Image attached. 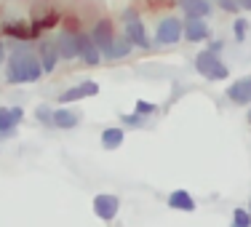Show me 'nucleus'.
<instances>
[{
    "instance_id": "obj_1",
    "label": "nucleus",
    "mask_w": 251,
    "mask_h": 227,
    "mask_svg": "<svg viewBox=\"0 0 251 227\" xmlns=\"http://www.w3.org/2000/svg\"><path fill=\"white\" fill-rule=\"evenodd\" d=\"M43 77V64H40L38 51L19 46L5 59V83L8 86H22V83H38Z\"/></svg>"
},
{
    "instance_id": "obj_2",
    "label": "nucleus",
    "mask_w": 251,
    "mask_h": 227,
    "mask_svg": "<svg viewBox=\"0 0 251 227\" xmlns=\"http://www.w3.org/2000/svg\"><path fill=\"white\" fill-rule=\"evenodd\" d=\"M121 19H123V32H126V38L134 43V49H142V51H147L152 46V40H150V35H147V27H145V22L139 19V14H136V8H126L123 14H121Z\"/></svg>"
},
{
    "instance_id": "obj_3",
    "label": "nucleus",
    "mask_w": 251,
    "mask_h": 227,
    "mask_svg": "<svg viewBox=\"0 0 251 227\" xmlns=\"http://www.w3.org/2000/svg\"><path fill=\"white\" fill-rule=\"evenodd\" d=\"M195 70H198V75L206 77V80H225V77L230 75V70H227V64L222 62V56L208 51V49L195 56Z\"/></svg>"
},
{
    "instance_id": "obj_4",
    "label": "nucleus",
    "mask_w": 251,
    "mask_h": 227,
    "mask_svg": "<svg viewBox=\"0 0 251 227\" xmlns=\"http://www.w3.org/2000/svg\"><path fill=\"white\" fill-rule=\"evenodd\" d=\"M184 38V22L179 16H163L155 27V43L158 46H176Z\"/></svg>"
},
{
    "instance_id": "obj_5",
    "label": "nucleus",
    "mask_w": 251,
    "mask_h": 227,
    "mask_svg": "<svg viewBox=\"0 0 251 227\" xmlns=\"http://www.w3.org/2000/svg\"><path fill=\"white\" fill-rule=\"evenodd\" d=\"M88 35H91L94 46L99 49L101 56L110 59V53H112V43H115V38H118V32H115V27H112V22L107 19V16H104V19H97Z\"/></svg>"
},
{
    "instance_id": "obj_6",
    "label": "nucleus",
    "mask_w": 251,
    "mask_h": 227,
    "mask_svg": "<svg viewBox=\"0 0 251 227\" xmlns=\"http://www.w3.org/2000/svg\"><path fill=\"white\" fill-rule=\"evenodd\" d=\"M118 211H121V198L112 193H99L97 198H94V214L101 219V222H112V219L118 217Z\"/></svg>"
},
{
    "instance_id": "obj_7",
    "label": "nucleus",
    "mask_w": 251,
    "mask_h": 227,
    "mask_svg": "<svg viewBox=\"0 0 251 227\" xmlns=\"http://www.w3.org/2000/svg\"><path fill=\"white\" fill-rule=\"evenodd\" d=\"M75 40H77V59H83L88 67H97V64H101V53H99L97 46H94L91 35L83 32V29H77Z\"/></svg>"
},
{
    "instance_id": "obj_8",
    "label": "nucleus",
    "mask_w": 251,
    "mask_h": 227,
    "mask_svg": "<svg viewBox=\"0 0 251 227\" xmlns=\"http://www.w3.org/2000/svg\"><path fill=\"white\" fill-rule=\"evenodd\" d=\"M53 46H56L59 59H64V62H73V59H77V40H75V29H62V32L56 35V40H53Z\"/></svg>"
},
{
    "instance_id": "obj_9",
    "label": "nucleus",
    "mask_w": 251,
    "mask_h": 227,
    "mask_svg": "<svg viewBox=\"0 0 251 227\" xmlns=\"http://www.w3.org/2000/svg\"><path fill=\"white\" fill-rule=\"evenodd\" d=\"M3 32L8 35V38H14V40H35L38 35H35V29H32V22H25V19H5L3 22Z\"/></svg>"
},
{
    "instance_id": "obj_10",
    "label": "nucleus",
    "mask_w": 251,
    "mask_h": 227,
    "mask_svg": "<svg viewBox=\"0 0 251 227\" xmlns=\"http://www.w3.org/2000/svg\"><path fill=\"white\" fill-rule=\"evenodd\" d=\"M97 94H99V86L94 80H86V83H80V86H73V88H67V91H62L59 94V101H62V104H70V101H80L86 97H97Z\"/></svg>"
},
{
    "instance_id": "obj_11",
    "label": "nucleus",
    "mask_w": 251,
    "mask_h": 227,
    "mask_svg": "<svg viewBox=\"0 0 251 227\" xmlns=\"http://www.w3.org/2000/svg\"><path fill=\"white\" fill-rule=\"evenodd\" d=\"M25 110L22 107H0V136H11L14 128L22 123Z\"/></svg>"
},
{
    "instance_id": "obj_12",
    "label": "nucleus",
    "mask_w": 251,
    "mask_h": 227,
    "mask_svg": "<svg viewBox=\"0 0 251 227\" xmlns=\"http://www.w3.org/2000/svg\"><path fill=\"white\" fill-rule=\"evenodd\" d=\"M208 38H211V27L206 25V19L184 22V40H190V43H206Z\"/></svg>"
},
{
    "instance_id": "obj_13",
    "label": "nucleus",
    "mask_w": 251,
    "mask_h": 227,
    "mask_svg": "<svg viewBox=\"0 0 251 227\" xmlns=\"http://www.w3.org/2000/svg\"><path fill=\"white\" fill-rule=\"evenodd\" d=\"M182 14H187V19H208L211 16V0H176Z\"/></svg>"
},
{
    "instance_id": "obj_14",
    "label": "nucleus",
    "mask_w": 251,
    "mask_h": 227,
    "mask_svg": "<svg viewBox=\"0 0 251 227\" xmlns=\"http://www.w3.org/2000/svg\"><path fill=\"white\" fill-rule=\"evenodd\" d=\"M227 99L232 104H251V83L249 77H241L232 86H227Z\"/></svg>"
},
{
    "instance_id": "obj_15",
    "label": "nucleus",
    "mask_w": 251,
    "mask_h": 227,
    "mask_svg": "<svg viewBox=\"0 0 251 227\" xmlns=\"http://www.w3.org/2000/svg\"><path fill=\"white\" fill-rule=\"evenodd\" d=\"M38 56H40V64H43V73H53V70H56L59 53H56V46H53L51 40H40Z\"/></svg>"
},
{
    "instance_id": "obj_16",
    "label": "nucleus",
    "mask_w": 251,
    "mask_h": 227,
    "mask_svg": "<svg viewBox=\"0 0 251 227\" xmlns=\"http://www.w3.org/2000/svg\"><path fill=\"white\" fill-rule=\"evenodd\" d=\"M169 206L174 208V211H190V214L198 208L195 206V198L187 193V190H174V193L169 195Z\"/></svg>"
},
{
    "instance_id": "obj_17",
    "label": "nucleus",
    "mask_w": 251,
    "mask_h": 227,
    "mask_svg": "<svg viewBox=\"0 0 251 227\" xmlns=\"http://www.w3.org/2000/svg\"><path fill=\"white\" fill-rule=\"evenodd\" d=\"M77 123H80V118H77V112L73 110H53V128H64V131H70V128H75Z\"/></svg>"
},
{
    "instance_id": "obj_18",
    "label": "nucleus",
    "mask_w": 251,
    "mask_h": 227,
    "mask_svg": "<svg viewBox=\"0 0 251 227\" xmlns=\"http://www.w3.org/2000/svg\"><path fill=\"white\" fill-rule=\"evenodd\" d=\"M123 142H126L123 128H104L101 131V147H104V150H118Z\"/></svg>"
},
{
    "instance_id": "obj_19",
    "label": "nucleus",
    "mask_w": 251,
    "mask_h": 227,
    "mask_svg": "<svg viewBox=\"0 0 251 227\" xmlns=\"http://www.w3.org/2000/svg\"><path fill=\"white\" fill-rule=\"evenodd\" d=\"M131 49H134V43H131V40L126 38V32H123V35H118L115 43H112V53H110V59H126V56L131 53Z\"/></svg>"
},
{
    "instance_id": "obj_20",
    "label": "nucleus",
    "mask_w": 251,
    "mask_h": 227,
    "mask_svg": "<svg viewBox=\"0 0 251 227\" xmlns=\"http://www.w3.org/2000/svg\"><path fill=\"white\" fill-rule=\"evenodd\" d=\"M35 118H38L43 126H49V128H53V110H49L46 104H40L38 110H35Z\"/></svg>"
},
{
    "instance_id": "obj_21",
    "label": "nucleus",
    "mask_w": 251,
    "mask_h": 227,
    "mask_svg": "<svg viewBox=\"0 0 251 227\" xmlns=\"http://www.w3.org/2000/svg\"><path fill=\"white\" fill-rule=\"evenodd\" d=\"M232 225L235 227H251V214L246 208H235V211H232Z\"/></svg>"
},
{
    "instance_id": "obj_22",
    "label": "nucleus",
    "mask_w": 251,
    "mask_h": 227,
    "mask_svg": "<svg viewBox=\"0 0 251 227\" xmlns=\"http://www.w3.org/2000/svg\"><path fill=\"white\" fill-rule=\"evenodd\" d=\"M246 32H249V22H246V19H235V25H232L235 43H243V40H246Z\"/></svg>"
},
{
    "instance_id": "obj_23",
    "label": "nucleus",
    "mask_w": 251,
    "mask_h": 227,
    "mask_svg": "<svg viewBox=\"0 0 251 227\" xmlns=\"http://www.w3.org/2000/svg\"><path fill=\"white\" fill-rule=\"evenodd\" d=\"M155 110H158V107L150 104V101H145V99H139V101H136V115H142V118H145V115H152Z\"/></svg>"
},
{
    "instance_id": "obj_24",
    "label": "nucleus",
    "mask_w": 251,
    "mask_h": 227,
    "mask_svg": "<svg viewBox=\"0 0 251 227\" xmlns=\"http://www.w3.org/2000/svg\"><path fill=\"white\" fill-rule=\"evenodd\" d=\"M219 3V8L227 11V14H238L241 11V5H238V0H217Z\"/></svg>"
},
{
    "instance_id": "obj_25",
    "label": "nucleus",
    "mask_w": 251,
    "mask_h": 227,
    "mask_svg": "<svg viewBox=\"0 0 251 227\" xmlns=\"http://www.w3.org/2000/svg\"><path fill=\"white\" fill-rule=\"evenodd\" d=\"M123 121H126V126H131V128H142L145 126V121H142V115H123Z\"/></svg>"
},
{
    "instance_id": "obj_26",
    "label": "nucleus",
    "mask_w": 251,
    "mask_h": 227,
    "mask_svg": "<svg viewBox=\"0 0 251 227\" xmlns=\"http://www.w3.org/2000/svg\"><path fill=\"white\" fill-rule=\"evenodd\" d=\"M222 49H225V43H222V40H214V43H208V51H214V53H219Z\"/></svg>"
},
{
    "instance_id": "obj_27",
    "label": "nucleus",
    "mask_w": 251,
    "mask_h": 227,
    "mask_svg": "<svg viewBox=\"0 0 251 227\" xmlns=\"http://www.w3.org/2000/svg\"><path fill=\"white\" fill-rule=\"evenodd\" d=\"M238 5H241L243 11H251V0H238Z\"/></svg>"
},
{
    "instance_id": "obj_28",
    "label": "nucleus",
    "mask_w": 251,
    "mask_h": 227,
    "mask_svg": "<svg viewBox=\"0 0 251 227\" xmlns=\"http://www.w3.org/2000/svg\"><path fill=\"white\" fill-rule=\"evenodd\" d=\"M5 59H8V56H5V46H3V43H0V64H3V62H5Z\"/></svg>"
},
{
    "instance_id": "obj_29",
    "label": "nucleus",
    "mask_w": 251,
    "mask_h": 227,
    "mask_svg": "<svg viewBox=\"0 0 251 227\" xmlns=\"http://www.w3.org/2000/svg\"><path fill=\"white\" fill-rule=\"evenodd\" d=\"M249 214H251V201H249Z\"/></svg>"
},
{
    "instance_id": "obj_30",
    "label": "nucleus",
    "mask_w": 251,
    "mask_h": 227,
    "mask_svg": "<svg viewBox=\"0 0 251 227\" xmlns=\"http://www.w3.org/2000/svg\"><path fill=\"white\" fill-rule=\"evenodd\" d=\"M249 123H251V110H249Z\"/></svg>"
},
{
    "instance_id": "obj_31",
    "label": "nucleus",
    "mask_w": 251,
    "mask_h": 227,
    "mask_svg": "<svg viewBox=\"0 0 251 227\" xmlns=\"http://www.w3.org/2000/svg\"><path fill=\"white\" fill-rule=\"evenodd\" d=\"M249 83H251V75H249Z\"/></svg>"
},
{
    "instance_id": "obj_32",
    "label": "nucleus",
    "mask_w": 251,
    "mask_h": 227,
    "mask_svg": "<svg viewBox=\"0 0 251 227\" xmlns=\"http://www.w3.org/2000/svg\"><path fill=\"white\" fill-rule=\"evenodd\" d=\"M230 227H235V225H230Z\"/></svg>"
}]
</instances>
